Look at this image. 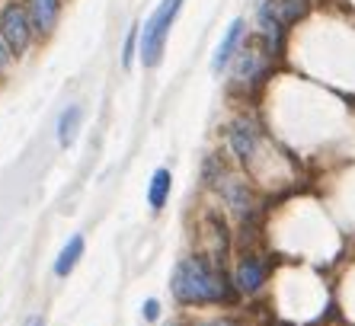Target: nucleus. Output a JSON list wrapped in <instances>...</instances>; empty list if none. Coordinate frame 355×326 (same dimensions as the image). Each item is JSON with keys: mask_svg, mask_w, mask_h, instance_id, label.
<instances>
[{"mask_svg": "<svg viewBox=\"0 0 355 326\" xmlns=\"http://www.w3.org/2000/svg\"><path fill=\"white\" fill-rule=\"evenodd\" d=\"M170 170H157L154 173V180H150V189H148V202L150 208H164L166 196H170Z\"/></svg>", "mask_w": 355, "mask_h": 326, "instance_id": "nucleus-11", "label": "nucleus"}, {"mask_svg": "<svg viewBox=\"0 0 355 326\" xmlns=\"http://www.w3.org/2000/svg\"><path fill=\"white\" fill-rule=\"evenodd\" d=\"M180 7H182V0H164V3L154 10V17L144 23V33H141V61H144V67L160 65L164 45H166V33H170V26H173Z\"/></svg>", "mask_w": 355, "mask_h": 326, "instance_id": "nucleus-2", "label": "nucleus"}, {"mask_svg": "<svg viewBox=\"0 0 355 326\" xmlns=\"http://www.w3.org/2000/svg\"><path fill=\"white\" fill-rule=\"evenodd\" d=\"M240 35H243V19H234L231 29H227V35H224L221 45H218L215 58H211V67H215V71H221V67L234 58V51H237V45H240Z\"/></svg>", "mask_w": 355, "mask_h": 326, "instance_id": "nucleus-7", "label": "nucleus"}, {"mask_svg": "<svg viewBox=\"0 0 355 326\" xmlns=\"http://www.w3.org/2000/svg\"><path fill=\"white\" fill-rule=\"evenodd\" d=\"M269 10H272V17L279 19L282 29H285V26L297 23V19L304 17L307 0H272V3H269Z\"/></svg>", "mask_w": 355, "mask_h": 326, "instance_id": "nucleus-8", "label": "nucleus"}, {"mask_svg": "<svg viewBox=\"0 0 355 326\" xmlns=\"http://www.w3.org/2000/svg\"><path fill=\"white\" fill-rule=\"evenodd\" d=\"M231 147L240 160H250L253 151H257V131L250 122H234L231 125Z\"/></svg>", "mask_w": 355, "mask_h": 326, "instance_id": "nucleus-5", "label": "nucleus"}, {"mask_svg": "<svg viewBox=\"0 0 355 326\" xmlns=\"http://www.w3.org/2000/svg\"><path fill=\"white\" fill-rule=\"evenodd\" d=\"M7 61H10V55H7V49H3V45H0V71H3V67H7Z\"/></svg>", "mask_w": 355, "mask_h": 326, "instance_id": "nucleus-15", "label": "nucleus"}, {"mask_svg": "<svg viewBox=\"0 0 355 326\" xmlns=\"http://www.w3.org/2000/svg\"><path fill=\"white\" fill-rule=\"evenodd\" d=\"M26 10H29V19H33V29L49 33L61 13V0H26Z\"/></svg>", "mask_w": 355, "mask_h": 326, "instance_id": "nucleus-4", "label": "nucleus"}, {"mask_svg": "<svg viewBox=\"0 0 355 326\" xmlns=\"http://www.w3.org/2000/svg\"><path fill=\"white\" fill-rule=\"evenodd\" d=\"M259 71H263V55H257V51H243L237 61V67H234V77L237 80H257Z\"/></svg>", "mask_w": 355, "mask_h": 326, "instance_id": "nucleus-12", "label": "nucleus"}, {"mask_svg": "<svg viewBox=\"0 0 355 326\" xmlns=\"http://www.w3.org/2000/svg\"><path fill=\"white\" fill-rule=\"evenodd\" d=\"M173 294L182 304H211L224 298V278L202 256L182 259L173 272Z\"/></svg>", "mask_w": 355, "mask_h": 326, "instance_id": "nucleus-1", "label": "nucleus"}, {"mask_svg": "<svg viewBox=\"0 0 355 326\" xmlns=\"http://www.w3.org/2000/svg\"><path fill=\"white\" fill-rule=\"evenodd\" d=\"M141 314H144V320H157L160 317V304L154 301V298H148V301H144V307H141Z\"/></svg>", "mask_w": 355, "mask_h": 326, "instance_id": "nucleus-14", "label": "nucleus"}, {"mask_svg": "<svg viewBox=\"0 0 355 326\" xmlns=\"http://www.w3.org/2000/svg\"><path fill=\"white\" fill-rule=\"evenodd\" d=\"M83 256V237L80 234H74L71 240H67V246L61 250V256H58V262H55V275H71L74 272V266H77V259Z\"/></svg>", "mask_w": 355, "mask_h": 326, "instance_id": "nucleus-9", "label": "nucleus"}, {"mask_svg": "<svg viewBox=\"0 0 355 326\" xmlns=\"http://www.w3.org/2000/svg\"><path fill=\"white\" fill-rule=\"evenodd\" d=\"M205 326H234V323H227V320H215V323H205Z\"/></svg>", "mask_w": 355, "mask_h": 326, "instance_id": "nucleus-16", "label": "nucleus"}, {"mask_svg": "<svg viewBox=\"0 0 355 326\" xmlns=\"http://www.w3.org/2000/svg\"><path fill=\"white\" fill-rule=\"evenodd\" d=\"M26 326H42V320H39V317H33V320H29V323H26Z\"/></svg>", "mask_w": 355, "mask_h": 326, "instance_id": "nucleus-17", "label": "nucleus"}, {"mask_svg": "<svg viewBox=\"0 0 355 326\" xmlns=\"http://www.w3.org/2000/svg\"><path fill=\"white\" fill-rule=\"evenodd\" d=\"M263 262L257 259V256H247V259L237 266V285H240V291H247V294H253V291H259V285H263Z\"/></svg>", "mask_w": 355, "mask_h": 326, "instance_id": "nucleus-6", "label": "nucleus"}, {"mask_svg": "<svg viewBox=\"0 0 355 326\" xmlns=\"http://www.w3.org/2000/svg\"><path fill=\"white\" fill-rule=\"evenodd\" d=\"M135 39H138V26L128 29V39H125V49H122V65L132 67V58H135Z\"/></svg>", "mask_w": 355, "mask_h": 326, "instance_id": "nucleus-13", "label": "nucleus"}, {"mask_svg": "<svg viewBox=\"0 0 355 326\" xmlns=\"http://www.w3.org/2000/svg\"><path fill=\"white\" fill-rule=\"evenodd\" d=\"M29 29H33V19H29V10L19 7V3H10L3 13H0V35L7 42V49L13 55H23L26 45H29Z\"/></svg>", "mask_w": 355, "mask_h": 326, "instance_id": "nucleus-3", "label": "nucleus"}, {"mask_svg": "<svg viewBox=\"0 0 355 326\" xmlns=\"http://www.w3.org/2000/svg\"><path fill=\"white\" fill-rule=\"evenodd\" d=\"M80 119H83V109L80 106H67L58 119V141L61 144H74L77 138V128H80Z\"/></svg>", "mask_w": 355, "mask_h": 326, "instance_id": "nucleus-10", "label": "nucleus"}]
</instances>
